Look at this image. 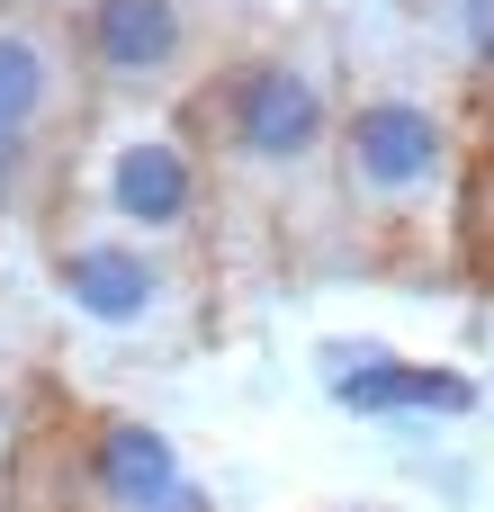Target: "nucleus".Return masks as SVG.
I'll list each match as a JSON object with an SVG mask.
<instances>
[{"instance_id": "f257e3e1", "label": "nucleus", "mask_w": 494, "mask_h": 512, "mask_svg": "<svg viewBox=\"0 0 494 512\" xmlns=\"http://www.w3.org/2000/svg\"><path fill=\"white\" fill-rule=\"evenodd\" d=\"M225 135H234L243 162L297 171V162L333 135V108H324V90H315L297 63H243L234 90H225Z\"/></svg>"}, {"instance_id": "f03ea898", "label": "nucleus", "mask_w": 494, "mask_h": 512, "mask_svg": "<svg viewBox=\"0 0 494 512\" xmlns=\"http://www.w3.org/2000/svg\"><path fill=\"white\" fill-rule=\"evenodd\" d=\"M342 162H351V189L369 198H414L441 180L450 162V135L423 99H360L351 126H342Z\"/></svg>"}, {"instance_id": "7ed1b4c3", "label": "nucleus", "mask_w": 494, "mask_h": 512, "mask_svg": "<svg viewBox=\"0 0 494 512\" xmlns=\"http://www.w3.org/2000/svg\"><path fill=\"white\" fill-rule=\"evenodd\" d=\"M324 369H333V405L342 414H468L477 405V387L459 369H423V360H396V351L324 342Z\"/></svg>"}, {"instance_id": "20e7f679", "label": "nucleus", "mask_w": 494, "mask_h": 512, "mask_svg": "<svg viewBox=\"0 0 494 512\" xmlns=\"http://www.w3.org/2000/svg\"><path fill=\"white\" fill-rule=\"evenodd\" d=\"M108 207H117L126 225H144V234H171V225H189V207H198V162H189L171 135H135V144H117V162H108Z\"/></svg>"}, {"instance_id": "39448f33", "label": "nucleus", "mask_w": 494, "mask_h": 512, "mask_svg": "<svg viewBox=\"0 0 494 512\" xmlns=\"http://www.w3.org/2000/svg\"><path fill=\"white\" fill-rule=\"evenodd\" d=\"M63 297H72V315H90V324H144L153 306H162V270L144 261V243H72L63 252Z\"/></svg>"}, {"instance_id": "423d86ee", "label": "nucleus", "mask_w": 494, "mask_h": 512, "mask_svg": "<svg viewBox=\"0 0 494 512\" xmlns=\"http://www.w3.org/2000/svg\"><path fill=\"white\" fill-rule=\"evenodd\" d=\"M180 45H189L180 0H99V9H90V63L117 72V81H153V72H171Z\"/></svg>"}, {"instance_id": "0eeeda50", "label": "nucleus", "mask_w": 494, "mask_h": 512, "mask_svg": "<svg viewBox=\"0 0 494 512\" xmlns=\"http://www.w3.org/2000/svg\"><path fill=\"white\" fill-rule=\"evenodd\" d=\"M90 486L117 512H153L162 495H180L189 477H180V450H171L153 423H99V441H90Z\"/></svg>"}, {"instance_id": "6e6552de", "label": "nucleus", "mask_w": 494, "mask_h": 512, "mask_svg": "<svg viewBox=\"0 0 494 512\" xmlns=\"http://www.w3.org/2000/svg\"><path fill=\"white\" fill-rule=\"evenodd\" d=\"M45 99H54V63H45V45L18 36V27H0V135H27V126L45 117Z\"/></svg>"}, {"instance_id": "1a4fd4ad", "label": "nucleus", "mask_w": 494, "mask_h": 512, "mask_svg": "<svg viewBox=\"0 0 494 512\" xmlns=\"http://www.w3.org/2000/svg\"><path fill=\"white\" fill-rule=\"evenodd\" d=\"M468 45H477V63H494V0H468Z\"/></svg>"}, {"instance_id": "9d476101", "label": "nucleus", "mask_w": 494, "mask_h": 512, "mask_svg": "<svg viewBox=\"0 0 494 512\" xmlns=\"http://www.w3.org/2000/svg\"><path fill=\"white\" fill-rule=\"evenodd\" d=\"M18 162H27V135H0V198H9V180H18Z\"/></svg>"}, {"instance_id": "9b49d317", "label": "nucleus", "mask_w": 494, "mask_h": 512, "mask_svg": "<svg viewBox=\"0 0 494 512\" xmlns=\"http://www.w3.org/2000/svg\"><path fill=\"white\" fill-rule=\"evenodd\" d=\"M153 512H207V495H198V486H180V495H162Z\"/></svg>"}]
</instances>
